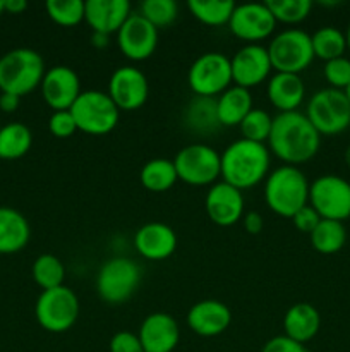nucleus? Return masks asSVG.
<instances>
[{"instance_id": "obj_1", "label": "nucleus", "mask_w": 350, "mask_h": 352, "mask_svg": "<svg viewBox=\"0 0 350 352\" xmlns=\"http://www.w3.org/2000/svg\"><path fill=\"white\" fill-rule=\"evenodd\" d=\"M268 150L287 165L297 167L316 157L321 146V134L309 122L305 113L283 112L273 117Z\"/></svg>"}, {"instance_id": "obj_2", "label": "nucleus", "mask_w": 350, "mask_h": 352, "mask_svg": "<svg viewBox=\"0 0 350 352\" xmlns=\"http://www.w3.org/2000/svg\"><path fill=\"white\" fill-rule=\"evenodd\" d=\"M223 182L233 186L239 191L254 188L270 174L271 153L266 144L249 140L233 141L220 155Z\"/></svg>"}, {"instance_id": "obj_3", "label": "nucleus", "mask_w": 350, "mask_h": 352, "mask_svg": "<svg viewBox=\"0 0 350 352\" xmlns=\"http://www.w3.org/2000/svg\"><path fill=\"white\" fill-rule=\"evenodd\" d=\"M309 181L304 172L294 165H281L264 179V203L278 217L292 219L309 205Z\"/></svg>"}, {"instance_id": "obj_4", "label": "nucleus", "mask_w": 350, "mask_h": 352, "mask_svg": "<svg viewBox=\"0 0 350 352\" xmlns=\"http://www.w3.org/2000/svg\"><path fill=\"white\" fill-rule=\"evenodd\" d=\"M45 72V60L36 50L14 48L0 57V93L27 95L41 85Z\"/></svg>"}, {"instance_id": "obj_5", "label": "nucleus", "mask_w": 350, "mask_h": 352, "mask_svg": "<svg viewBox=\"0 0 350 352\" xmlns=\"http://www.w3.org/2000/svg\"><path fill=\"white\" fill-rule=\"evenodd\" d=\"M78 131L91 136H103L112 133L120 119V110L110 98L108 93L100 89L82 91L71 107Z\"/></svg>"}, {"instance_id": "obj_6", "label": "nucleus", "mask_w": 350, "mask_h": 352, "mask_svg": "<svg viewBox=\"0 0 350 352\" xmlns=\"http://www.w3.org/2000/svg\"><path fill=\"white\" fill-rule=\"evenodd\" d=\"M81 305L67 285L43 291L34 305V316L43 330L50 333H64L75 325Z\"/></svg>"}, {"instance_id": "obj_7", "label": "nucleus", "mask_w": 350, "mask_h": 352, "mask_svg": "<svg viewBox=\"0 0 350 352\" xmlns=\"http://www.w3.org/2000/svg\"><path fill=\"white\" fill-rule=\"evenodd\" d=\"M266 50L275 72L301 76L314 60L311 34L297 28H288L271 38Z\"/></svg>"}, {"instance_id": "obj_8", "label": "nucleus", "mask_w": 350, "mask_h": 352, "mask_svg": "<svg viewBox=\"0 0 350 352\" xmlns=\"http://www.w3.org/2000/svg\"><path fill=\"white\" fill-rule=\"evenodd\" d=\"M141 282V268L136 261L117 256L102 265L96 277V291L106 305H124L137 291Z\"/></svg>"}, {"instance_id": "obj_9", "label": "nucleus", "mask_w": 350, "mask_h": 352, "mask_svg": "<svg viewBox=\"0 0 350 352\" xmlns=\"http://www.w3.org/2000/svg\"><path fill=\"white\" fill-rule=\"evenodd\" d=\"M305 117L321 136H335L350 127V102L345 91L325 88L309 98Z\"/></svg>"}, {"instance_id": "obj_10", "label": "nucleus", "mask_w": 350, "mask_h": 352, "mask_svg": "<svg viewBox=\"0 0 350 352\" xmlns=\"http://www.w3.org/2000/svg\"><path fill=\"white\" fill-rule=\"evenodd\" d=\"M174 165L178 181L196 188L213 186L222 175L220 153L205 143H192L182 148L175 155Z\"/></svg>"}, {"instance_id": "obj_11", "label": "nucleus", "mask_w": 350, "mask_h": 352, "mask_svg": "<svg viewBox=\"0 0 350 352\" xmlns=\"http://www.w3.org/2000/svg\"><path fill=\"white\" fill-rule=\"evenodd\" d=\"M187 82L196 96L216 98L233 82L230 58L220 52H206L199 55L189 67Z\"/></svg>"}, {"instance_id": "obj_12", "label": "nucleus", "mask_w": 350, "mask_h": 352, "mask_svg": "<svg viewBox=\"0 0 350 352\" xmlns=\"http://www.w3.org/2000/svg\"><path fill=\"white\" fill-rule=\"evenodd\" d=\"M309 205L325 220L350 219V182L335 174L319 175L309 186Z\"/></svg>"}, {"instance_id": "obj_13", "label": "nucleus", "mask_w": 350, "mask_h": 352, "mask_svg": "<svg viewBox=\"0 0 350 352\" xmlns=\"http://www.w3.org/2000/svg\"><path fill=\"white\" fill-rule=\"evenodd\" d=\"M229 28L233 36L247 41V45H254L273 34L277 21L268 9L266 2H247L235 6L229 21Z\"/></svg>"}, {"instance_id": "obj_14", "label": "nucleus", "mask_w": 350, "mask_h": 352, "mask_svg": "<svg viewBox=\"0 0 350 352\" xmlns=\"http://www.w3.org/2000/svg\"><path fill=\"white\" fill-rule=\"evenodd\" d=\"M108 96L120 112H134L148 102L150 82L143 71L132 65H124L110 76Z\"/></svg>"}, {"instance_id": "obj_15", "label": "nucleus", "mask_w": 350, "mask_h": 352, "mask_svg": "<svg viewBox=\"0 0 350 352\" xmlns=\"http://www.w3.org/2000/svg\"><path fill=\"white\" fill-rule=\"evenodd\" d=\"M117 45L129 60H146L158 47V30L141 14L132 12L117 33Z\"/></svg>"}, {"instance_id": "obj_16", "label": "nucleus", "mask_w": 350, "mask_h": 352, "mask_svg": "<svg viewBox=\"0 0 350 352\" xmlns=\"http://www.w3.org/2000/svg\"><path fill=\"white\" fill-rule=\"evenodd\" d=\"M40 88L45 103L54 112L71 110L78 96L82 93L78 72L67 65H54L51 69H48L45 72Z\"/></svg>"}, {"instance_id": "obj_17", "label": "nucleus", "mask_w": 350, "mask_h": 352, "mask_svg": "<svg viewBox=\"0 0 350 352\" xmlns=\"http://www.w3.org/2000/svg\"><path fill=\"white\" fill-rule=\"evenodd\" d=\"M232 81L235 86L250 89L266 81L271 74V60L266 47L259 43L244 45L230 58Z\"/></svg>"}, {"instance_id": "obj_18", "label": "nucleus", "mask_w": 350, "mask_h": 352, "mask_svg": "<svg viewBox=\"0 0 350 352\" xmlns=\"http://www.w3.org/2000/svg\"><path fill=\"white\" fill-rule=\"evenodd\" d=\"M208 219L218 227H230L244 217V195L233 186L220 181L209 188L205 198Z\"/></svg>"}, {"instance_id": "obj_19", "label": "nucleus", "mask_w": 350, "mask_h": 352, "mask_svg": "<svg viewBox=\"0 0 350 352\" xmlns=\"http://www.w3.org/2000/svg\"><path fill=\"white\" fill-rule=\"evenodd\" d=\"M144 352H174L180 340L177 320L168 313H151L137 333Z\"/></svg>"}, {"instance_id": "obj_20", "label": "nucleus", "mask_w": 350, "mask_h": 352, "mask_svg": "<svg viewBox=\"0 0 350 352\" xmlns=\"http://www.w3.org/2000/svg\"><path fill=\"white\" fill-rule=\"evenodd\" d=\"M232 323V311L218 299H202L191 306L187 313V325L196 336H222Z\"/></svg>"}, {"instance_id": "obj_21", "label": "nucleus", "mask_w": 350, "mask_h": 352, "mask_svg": "<svg viewBox=\"0 0 350 352\" xmlns=\"http://www.w3.org/2000/svg\"><path fill=\"white\" fill-rule=\"evenodd\" d=\"M134 246L146 260L163 261L177 250V234L167 223L148 222L134 234Z\"/></svg>"}, {"instance_id": "obj_22", "label": "nucleus", "mask_w": 350, "mask_h": 352, "mask_svg": "<svg viewBox=\"0 0 350 352\" xmlns=\"http://www.w3.org/2000/svg\"><path fill=\"white\" fill-rule=\"evenodd\" d=\"M132 14L127 0H88L84 2V21L93 33H119L127 17Z\"/></svg>"}, {"instance_id": "obj_23", "label": "nucleus", "mask_w": 350, "mask_h": 352, "mask_svg": "<svg viewBox=\"0 0 350 352\" xmlns=\"http://www.w3.org/2000/svg\"><path fill=\"white\" fill-rule=\"evenodd\" d=\"M266 96L280 113L295 112L305 98V85L299 74L275 72L268 79Z\"/></svg>"}, {"instance_id": "obj_24", "label": "nucleus", "mask_w": 350, "mask_h": 352, "mask_svg": "<svg viewBox=\"0 0 350 352\" xmlns=\"http://www.w3.org/2000/svg\"><path fill=\"white\" fill-rule=\"evenodd\" d=\"M321 329V315L309 302H295L283 316V330L288 339L299 344L309 342L318 336Z\"/></svg>"}, {"instance_id": "obj_25", "label": "nucleus", "mask_w": 350, "mask_h": 352, "mask_svg": "<svg viewBox=\"0 0 350 352\" xmlns=\"http://www.w3.org/2000/svg\"><path fill=\"white\" fill-rule=\"evenodd\" d=\"M31 227L26 217L10 206H0V254H14L27 246Z\"/></svg>"}, {"instance_id": "obj_26", "label": "nucleus", "mask_w": 350, "mask_h": 352, "mask_svg": "<svg viewBox=\"0 0 350 352\" xmlns=\"http://www.w3.org/2000/svg\"><path fill=\"white\" fill-rule=\"evenodd\" d=\"M253 96L250 91L240 86L232 85L229 89L216 96V112L222 127L240 126L244 117L253 110Z\"/></svg>"}, {"instance_id": "obj_27", "label": "nucleus", "mask_w": 350, "mask_h": 352, "mask_svg": "<svg viewBox=\"0 0 350 352\" xmlns=\"http://www.w3.org/2000/svg\"><path fill=\"white\" fill-rule=\"evenodd\" d=\"M184 124L196 134H211L222 127L216 112V98L192 96L184 109Z\"/></svg>"}, {"instance_id": "obj_28", "label": "nucleus", "mask_w": 350, "mask_h": 352, "mask_svg": "<svg viewBox=\"0 0 350 352\" xmlns=\"http://www.w3.org/2000/svg\"><path fill=\"white\" fill-rule=\"evenodd\" d=\"M139 181L144 189L151 192H165L178 181L174 160L168 158H153L146 162L139 172Z\"/></svg>"}, {"instance_id": "obj_29", "label": "nucleus", "mask_w": 350, "mask_h": 352, "mask_svg": "<svg viewBox=\"0 0 350 352\" xmlns=\"http://www.w3.org/2000/svg\"><path fill=\"white\" fill-rule=\"evenodd\" d=\"M33 144V134L23 122H10L0 127V158L17 160L23 158Z\"/></svg>"}, {"instance_id": "obj_30", "label": "nucleus", "mask_w": 350, "mask_h": 352, "mask_svg": "<svg viewBox=\"0 0 350 352\" xmlns=\"http://www.w3.org/2000/svg\"><path fill=\"white\" fill-rule=\"evenodd\" d=\"M309 237H311L312 248L318 253L328 256V254H336L343 250L347 243V229L343 222L321 219V222L309 234Z\"/></svg>"}, {"instance_id": "obj_31", "label": "nucleus", "mask_w": 350, "mask_h": 352, "mask_svg": "<svg viewBox=\"0 0 350 352\" xmlns=\"http://www.w3.org/2000/svg\"><path fill=\"white\" fill-rule=\"evenodd\" d=\"M237 3L232 0H189L187 7L192 16L206 26L229 24Z\"/></svg>"}, {"instance_id": "obj_32", "label": "nucleus", "mask_w": 350, "mask_h": 352, "mask_svg": "<svg viewBox=\"0 0 350 352\" xmlns=\"http://www.w3.org/2000/svg\"><path fill=\"white\" fill-rule=\"evenodd\" d=\"M314 58L329 62L333 58L343 57L347 52L345 33L335 26H323L311 36Z\"/></svg>"}, {"instance_id": "obj_33", "label": "nucleus", "mask_w": 350, "mask_h": 352, "mask_svg": "<svg viewBox=\"0 0 350 352\" xmlns=\"http://www.w3.org/2000/svg\"><path fill=\"white\" fill-rule=\"evenodd\" d=\"M31 275L43 291H48V289L64 285L65 267L60 258H57L55 254H41L34 260L33 267H31Z\"/></svg>"}, {"instance_id": "obj_34", "label": "nucleus", "mask_w": 350, "mask_h": 352, "mask_svg": "<svg viewBox=\"0 0 350 352\" xmlns=\"http://www.w3.org/2000/svg\"><path fill=\"white\" fill-rule=\"evenodd\" d=\"M48 17L55 24L64 28L78 26L84 21V2L82 0H48L45 3Z\"/></svg>"}, {"instance_id": "obj_35", "label": "nucleus", "mask_w": 350, "mask_h": 352, "mask_svg": "<svg viewBox=\"0 0 350 352\" xmlns=\"http://www.w3.org/2000/svg\"><path fill=\"white\" fill-rule=\"evenodd\" d=\"M137 14H141L156 30H163L177 19L178 6L174 0H143Z\"/></svg>"}, {"instance_id": "obj_36", "label": "nucleus", "mask_w": 350, "mask_h": 352, "mask_svg": "<svg viewBox=\"0 0 350 352\" xmlns=\"http://www.w3.org/2000/svg\"><path fill=\"white\" fill-rule=\"evenodd\" d=\"M268 9L277 23L299 24L311 14V0H268Z\"/></svg>"}, {"instance_id": "obj_37", "label": "nucleus", "mask_w": 350, "mask_h": 352, "mask_svg": "<svg viewBox=\"0 0 350 352\" xmlns=\"http://www.w3.org/2000/svg\"><path fill=\"white\" fill-rule=\"evenodd\" d=\"M273 117L263 109H253L244 120L240 122L239 129L244 140L254 141V143H266L271 134Z\"/></svg>"}, {"instance_id": "obj_38", "label": "nucleus", "mask_w": 350, "mask_h": 352, "mask_svg": "<svg viewBox=\"0 0 350 352\" xmlns=\"http://www.w3.org/2000/svg\"><path fill=\"white\" fill-rule=\"evenodd\" d=\"M323 74H325V79L328 81L329 88L345 91L350 86V58L343 55V57L325 62Z\"/></svg>"}, {"instance_id": "obj_39", "label": "nucleus", "mask_w": 350, "mask_h": 352, "mask_svg": "<svg viewBox=\"0 0 350 352\" xmlns=\"http://www.w3.org/2000/svg\"><path fill=\"white\" fill-rule=\"evenodd\" d=\"M48 131L58 140L71 138L78 131L71 110H58V112L51 113L50 119H48Z\"/></svg>"}, {"instance_id": "obj_40", "label": "nucleus", "mask_w": 350, "mask_h": 352, "mask_svg": "<svg viewBox=\"0 0 350 352\" xmlns=\"http://www.w3.org/2000/svg\"><path fill=\"white\" fill-rule=\"evenodd\" d=\"M110 352H144L137 333L122 330L117 332L110 340Z\"/></svg>"}, {"instance_id": "obj_41", "label": "nucleus", "mask_w": 350, "mask_h": 352, "mask_svg": "<svg viewBox=\"0 0 350 352\" xmlns=\"http://www.w3.org/2000/svg\"><path fill=\"white\" fill-rule=\"evenodd\" d=\"M290 220L292 223H294L295 229L301 230V232L304 234H311L312 230L318 227V223L321 222V217L318 215V212H316L311 205H305L304 208L299 210Z\"/></svg>"}, {"instance_id": "obj_42", "label": "nucleus", "mask_w": 350, "mask_h": 352, "mask_svg": "<svg viewBox=\"0 0 350 352\" xmlns=\"http://www.w3.org/2000/svg\"><path fill=\"white\" fill-rule=\"evenodd\" d=\"M261 352H309L304 344H299L295 340L288 339L287 336H277L268 340L263 346Z\"/></svg>"}, {"instance_id": "obj_43", "label": "nucleus", "mask_w": 350, "mask_h": 352, "mask_svg": "<svg viewBox=\"0 0 350 352\" xmlns=\"http://www.w3.org/2000/svg\"><path fill=\"white\" fill-rule=\"evenodd\" d=\"M242 223L246 232L253 234V236H256V234H259L261 230H263V217H261V213L257 212L244 213Z\"/></svg>"}, {"instance_id": "obj_44", "label": "nucleus", "mask_w": 350, "mask_h": 352, "mask_svg": "<svg viewBox=\"0 0 350 352\" xmlns=\"http://www.w3.org/2000/svg\"><path fill=\"white\" fill-rule=\"evenodd\" d=\"M21 96L12 95V93H0V110L5 113H12L19 109Z\"/></svg>"}, {"instance_id": "obj_45", "label": "nucleus", "mask_w": 350, "mask_h": 352, "mask_svg": "<svg viewBox=\"0 0 350 352\" xmlns=\"http://www.w3.org/2000/svg\"><path fill=\"white\" fill-rule=\"evenodd\" d=\"M3 9H5V12L17 16L27 9V2H24V0H3Z\"/></svg>"}, {"instance_id": "obj_46", "label": "nucleus", "mask_w": 350, "mask_h": 352, "mask_svg": "<svg viewBox=\"0 0 350 352\" xmlns=\"http://www.w3.org/2000/svg\"><path fill=\"white\" fill-rule=\"evenodd\" d=\"M91 45L96 48L108 47V34L103 33H93L91 34Z\"/></svg>"}, {"instance_id": "obj_47", "label": "nucleus", "mask_w": 350, "mask_h": 352, "mask_svg": "<svg viewBox=\"0 0 350 352\" xmlns=\"http://www.w3.org/2000/svg\"><path fill=\"white\" fill-rule=\"evenodd\" d=\"M343 158H345V164H347V167L350 168V144H349V146L345 148V155H343Z\"/></svg>"}, {"instance_id": "obj_48", "label": "nucleus", "mask_w": 350, "mask_h": 352, "mask_svg": "<svg viewBox=\"0 0 350 352\" xmlns=\"http://www.w3.org/2000/svg\"><path fill=\"white\" fill-rule=\"evenodd\" d=\"M345 40H347V50L350 52V23H349V26H347V31H345Z\"/></svg>"}, {"instance_id": "obj_49", "label": "nucleus", "mask_w": 350, "mask_h": 352, "mask_svg": "<svg viewBox=\"0 0 350 352\" xmlns=\"http://www.w3.org/2000/svg\"><path fill=\"white\" fill-rule=\"evenodd\" d=\"M3 12H5V9H3V0H0V16H2Z\"/></svg>"}, {"instance_id": "obj_50", "label": "nucleus", "mask_w": 350, "mask_h": 352, "mask_svg": "<svg viewBox=\"0 0 350 352\" xmlns=\"http://www.w3.org/2000/svg\"><path fill=\"white\" fill-rule=\"evenodd\" d=\"M345 95H347V98H349V102H350V86L345 89Z\"/></svg>"}]
</instances>
